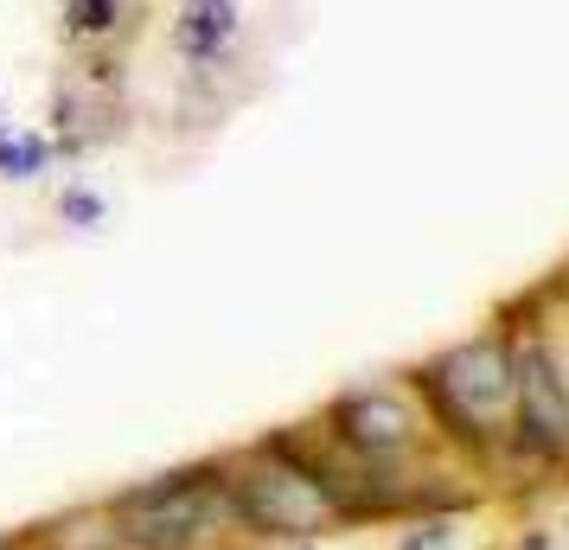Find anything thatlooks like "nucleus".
<instances>
[{"label": "nucleus", "mask_w": 569, "mask_h": 550, "mask_svg": "<svg viewBox=\"0 0 569 550\" xmlns=\"http://www.w3.org/2000/svg\"><path fill=\"white\" fill-rule=\"evenodd\" d=\"M410 397L429 417V436L467 473L506 468V429H512V333L492 320L467 340L429 352L403 371Z\"/></svg>", "instance_id": "nucleus-1"}, {"label": "nucleus", "mask_w": 569, "mask_h": 550, "mask_svg": "<svg viewBox=\"0 0 569 550\" xmlns=\"http://www.w3.org/2000/svg\"><path fill=\"white\" fill-rule=\"evenodd\" d=\"M557 289L512 301L499 327L512 333V429H506V468L557 473L569 480V366L550 320Z\"/></svg>", "instance_id": "nucleus-2"}, {"label": "nucleus", "mask_w": 569, "mask_h": 550, "mask_svg": "<svg viewBox=\"0 0 569 550\" xmlns=\"http://www.w3.org/2000/svg\"><path fill=\"white\" fill-rule=\"evenodd\" d=\"M103 506L129 550H243L218 454L173 461L134 487H116Z\"/></svg>", "instance_id": "nucleus-3"}, {"label": "nucleus", "mask_w": 569, "mask_h": 550, "mask_svg": "<svg viewBox=\"0 0 569 550\" xmlns=\"http://www.w3.org/2000/svg\"><path fill=\"white\" fill-rule=\"evenodd\" d=\"M218 473H224V499H231V519L243 531V544H320V538L339 531L327 499L262 442L224 448Z\"/></svg>", "instance_id": "nucleus-4"}, {"label": "nucleus", "mask_w": 569, "mask_h": 550, "mask_svg": "<svg viewBox=\"0 0 569 550\" xmlns=\"http://www.w3.org/2000/svg\"><path fill=\"white\" fill-rule=\"evenodd\" d=\"M167 39H173V58H180L186 71L211 78V71H224V64L237 58V39H243V7H237V0H180Z\"/></svg>", "instance_id": "nucleus-5"}, {"label": "nucleus", "mask_w": 569, "mask_h": 550, "mask_svg": "<svg viewBox=\"0 0 569 550\" xmlns=\"http://www.w3.org/2000/svg\"><path fill=\"white\" fill-rule=\"evenodd\" d=\"M27 544L32 550H129L103 499H90V506H64V512H52V519L27 524Z\"/></svg>", "instance_id": "nucleus-6"}, {"label": "nucleus", "mask_w": 569, "mask_h": 550, "mask_svg": "<svg viewBox=\"0 0 569 550\" xmlns=\"http://www.w3.org/2000/svg\"><path fill=\"white\" fill-rule=\"evenodd\" d=\"M134 0H64V39L71 46H109L116 32L134 27Z\"/></svg>", "instance_id": "nucleus-7"}, {"label": "nucleus", "mask_w": 569, "mask_h": 550, "mask_svg": "<svg viewBox=\"0 0 569 550\" xmlns=\"http://www.w3.org/2000/svg\"><path fill=\"white\" fill-rule=\"evenodd\" d=\"M52 134L39 129H7V141H0V186H32L52 173Z\"/></svg>", "instance_id": "nucleus-8"}, {"label": "nucleus", "mask_w": 569, "mask_h": 550, "mask_svg": "<svg viewBox=\"0 0 569 550\" xmlns=\"http://www.w3.org/2000/svg\"><path fill=\"white\" fill-rule=\"evenodd\" d=\"M461 519L467 512H422V519H403L390 550H461Z\"/></svg>", "instance_id": "nucleus-9"}, {"label": "nucleus", "mask_w": 569, "mask_h": 550, "mask_svg": "<svg viewBox=\"0 0 569 550\" xmlns=\"http://www.w3.org/2000/svg\"><path fill=\"white\" fill-rule=\"evenodd\" d=\"M103 218H109V199L97 186H64V192H58V224H64V231L90 237V231H103Z\"/></svg>", "instance_id": "nucleus-10"}, {"label": "nucleus", "mask_w": 569, "mask_h": 550, "mask_svg": "<svg viewBox=\"0 0 569 550\" xmlns=\"http://www.w3.org/2000/svg\"><path fill=\"white\" fill-rule=\"evenodd\" d=\"M0 550H32L27 544V524H20V531H0Z\"/></svg>", "instance_id": "nucleus-11"}, {"label": "nucleus", "mask_w": 569, "mask_h": 550, "mask_svg": "<svg viewBox=\"0 0 569 550\" xmlns=\"http://www.w3.org/2000/svg\"><path fill=\"white\" fill-rule=\"evenodd\" d=\"M557 346H563V366H569V340H563V327H557Z\"/></svg>", "instance_id": "nucleus-12"}, {"label": "nucleus", "mask_w": 569, "mask_h": 550, "mask_svg": "<svg viewBox=\"0 0 569 550\" xmlns=\"http://www.w3.org/2000/svg\"><path fill=\"white\" fill-rule=\"evenodd\" d=\"M7 129H13V122H0V141H7Z\"/></svg>", "instance_id": "nucleus-13"}]
</instances>
